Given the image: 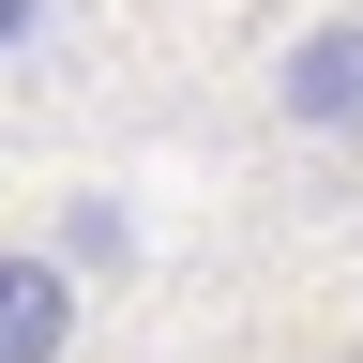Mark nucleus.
I'll list each match as a JSON object with an SVG mask.
<instances>
[{
  "label": "nucleus",
  "mask_w": 363,
  "mask_h": 363,
  "mask_svg": "<svg viewBox=\"0 0 363 363\" xmlns=\"http://www.w3.org/2000/svg\"><path fill=\"white\" fill-rule=\"evenodd\" d=\"M272 106H288V136H363V16H318L272 61Z\"/></svg>",
  "instance_id": "obj_1"
},
{
  "label": "nucleus",
  "mask_w": 363,
  "mask_h": 363,
  "mask_svg": "<svg viewBox=\"0 0 363 363\" xmlns=\"http://www.w3.org/2000/svg\"><path fill=\"white\" fill-rule=\"evenodd\" d=\"M61 348H76V257L30 242L0 257V363H61Z\"/></svg>",
  "instance_id": "obj_2"
},
{
  "label": "nucleus",
  "mask_w": 363,
  "mask_h": 363,
  "mask_svg": "<svg viewBox=\"0 0 363 363\" xmlns=\"http://www.w3.org/2000/svg\"><path fill=\"white\" fill-rule=\"evenodd\" d=\"M61 257H76V272H121V212L76 197V212H61Z\"/></svg>",
  "instance_id": "obj_3"
},
{
  "label": "nucleus",
  "mask_w": 363,
  "mask_h": 363,
  "mask_svg": "<svg viewBox=\"0 0 363 363\" xmlns=\"http://www.w3.org/2000/svg\"><path fill=\"white\" fill-rule=\"evenodd\" d=\"M30 16H45V0H0V45H30Z\"/></svg>",
  "instance_id": "obj_4"
}]
</instances>
